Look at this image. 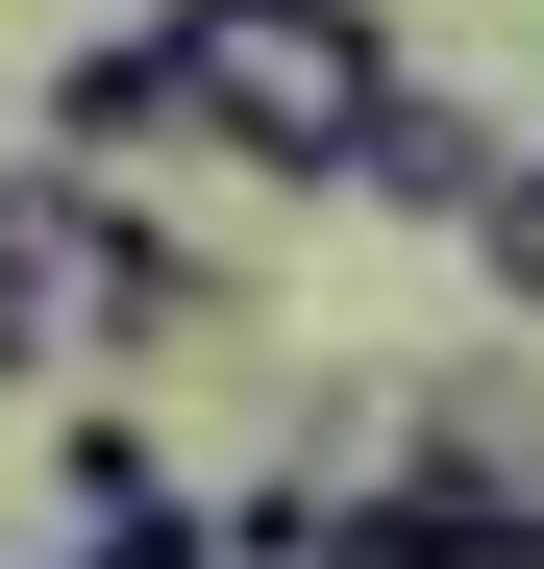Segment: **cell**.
Listing matches in <instances>:
<instances>
[{
    "label": "cell",
    "instance_id": "obj_8",
    "mask_svg": "<svg viewBox=\"0 0 544 569\" xmlns=\"http://www.w3.org/2000/svg\"><path fill=\"white\" fill-rule=\"evenodd\" d=\"M50 569H74V545H50Z\"/></svg>",
    "mask_w": 544,
    "mask_h": 569
},
{
    "label": "cell",
    "instance_id": "obj_7",
    "mask_svg": "<svg viewBox=\"0 0 544 569\" xmlns=\"http://www.w3.org/2000/svg\"><path fill=\"white\" fill-rule=\"evenodd\" d=\"M520 569H544V496H520Z\"/></svg>",
    "mask_w": 544,
    "mask_h": 569
},
{
    "label": "cell",
    "instance_id": "obj_6",
    "mask_svg": "<svg viewBox=\"0 0 544 569\" xmlns=\"http://www.w3.org/2000/svg\"><path fill=\"white\" fill-rule=\"evenodd\" d=\"M471 298H495V322H544V124H520V173L471 199Z\"/></svg>",
    "mask_w": 544,
    "mask_h": 569
},
{
    "label": "cell",
    "instance_id": "obj_2",
    "mask_svg": "<svg viewBox=\"0 0 544 569\" xmlns=\"http://www.w3.org/2000/svg\"><path fill=\"white\" fill-rule=\"evenodd\" d=\"M322 569H520V470H495L471 421H421L396 470L322 496Z\"/></svg>",
    "mask_w": 544,
    "mask_h": 569
},
{
    "label": "cell",
    "instance_id": "obj_4",
    "mask_svg": "<svg viewBox=\"0 0 544 569\" xmlns=\"http://www.w3.org/2000/svg\"><path fill=\"white\" fill-rule=\"evenodd\" d=\"M26 149H50V173H124V149H173V100H149V26H124V50H50V74H26Z\"/></svg>",
    "mask_w": 544,
    "mask_h": 569
},
{
    "label": "cell",
    "instance_id": "obj_1",
    "mask_svg": "<svg viewBox=\"0 0 544 569\" xmlns=\"http://www.w3.org/2000/svg\"><path fill=\"white\" fill-rule=\"evenodd\" d=\"M149 100L199 173H272V199H346V149L396 100V26L372 0H149Z\"/></svg>",
    "mask_w": 544,
    "mask_h": 569
},
{
    "label": "cell",
    "instance_id": "obj_5",
    "mask_svg": "<svg viewBox=\"0 0 544 569\" xmlns=\"http://www.w3.org/2000/svg\"><path fill=\"white\" fill-rule=\"evenodd\" d=\"M124 520H173V446H149L124 397H74V421H50V545H124Z\"/></svg>",
    "mask_w": 544,
    "mask_h": 569
},
{
    "label": "cell",
    "instance_id": "obj_3",
    "mask_svg": "<svg viewBox=\"0 0 544 569\" xmlns=\"http://www.w3.org/2000/svg\"><path fill=\"white\" fill-rule=\"evenodd\" d=\"M495 173H520V124H495V100H421V74H396V100H372V149H346V199L471 248V199H495Z\"/></svg>",
    "mask_w": 544,
    "mask_h": 569
}]
</instances>
